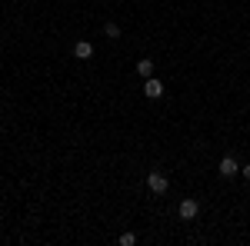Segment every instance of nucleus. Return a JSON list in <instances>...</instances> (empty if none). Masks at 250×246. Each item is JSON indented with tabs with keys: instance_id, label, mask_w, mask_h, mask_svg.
I'll return each instance as SVG.
<instances>
[{
	"instance_id": "f257e3e1",
	"label": "nucleus",
	"mask_w": 250,
	"mask_h": 246,
	"mask_svg": "<svg viewBox=\"0 0 250 246\" xmlns=\"http://www.w3.org/2000/svg\"><path fill=\"white\" fill-rule=\"evenodd\" d=\"M147 187H150V193H167V176L154 170L150 176H147Z\"/></svg>"
},
{
	"instance_id": "f03ea898",
	"label": "nucleus",
	"mask_w": 250,
	"mask_h": 246,
	"mask_svg": "<svg viewBox=\"0 0 250 246\" xmlns=\"http://www.w3.org/2000/svg\"><path fill=\"white\" fill-rule=\"evenodd\" d=\"M144 94L150 96V100L164 96V83H160V80H154V76H147V83H144Z\"/></svg>"
},
{
	"instance_id": "7ed1b4c3",
	"label": "nucleus",
	"mask_w": 250,
	"mask_h": 246,
	"mask_svg": "<svg viewBox=\"0 0 250 246\" xmlns=\"http://www.w3.org/2000/svg\"><path fill=\"white\" fill-rule=\"evenodd\" d=\"M197 209H200L197 200H184V203H180V220H193V216H197Z\"/></svg>"
},
{
	"instance_id": "20e7f679",
	"label": "nucleus",
	"mask_w": 250,
	"mask_h": 246,
	"mask_svg": "<svg viewBox=\"0 0 250 246\" xmlns=\"http://www.w3.org/2000/svg\"><path fill=\"white\" fill-rule=\"evenodd\" d=\"M233 173H240L237 160H233V156H224V160H220V176H233Z\"/></svg>"
},
{
	"instance_id": "39448f33",
	"label": "nucleus",
	"mask_w": 250,
	"mask_h": 246,
	"mask_svg": "<svg viewBox=\"0 0 250 246\" xmlns=\"http://www.w3.org/2000/svg\"><path fill=\"white\" fill-rule=\"evenodd\" d=\"M74 57H80V60L94 57V43H90V40H80L77 47H74Z\"/></svg>"
},
{
	"instance_id": "423d86ee",
	"label": "nucleus",
	"mask_w": 250,
	"mask_h": 246,
	"mask_svg": "<svg viewBox=\"0 0 250 246\" xmlns=\"http://www.w3.org/2000/svg\"><path fill=\"white\" fill-rule=\"evenodd\" d=\"M137 74L147 80V76L154 74V60H147V57H144V60H137Z\"/></svg>"
},
{
	"instance_id": "0eeeda50",
	"label": "nucleus",
	"mask_w": 250,
	"mask_h": 246,
	"mask_svg": "<svg viewBox=\"0 0 250 246\" xmlns=\"http://www.w3.org/2000/svg\"><path fill=\"white\" fill-rule=\"evenodd\" d=\"M134 243H137L134 233H124V236H120V246H134Z\"/></svg>"
},
{
	"instance_id": "6e6552de",
	"label": "nucleus",
	"mask_w": 250,
	"mask_h": 246,
	"mask_svg": "<svg viewBox=\"0 0 250 246\" xmlns=\"http://www.w3.org/2000/svg\"><path fill=\"white\" fill-rule=\"evenodd\" d=\"M107 37H120V27H117V23H107Z\"/></svg>"
},
{
	"instance_id": "1a4fd4ad",
	"label": "nucleus",
	"mask_w": 250,
	"mask_h": 246,
	"mask_svg": "<svg viewBox=\"0 0 250 246\" xmlns=\"http://www.w3.org/2000/svg\"><path fill=\"white\" fill-rule=\"evenodd\" d=\"M240 173H244V180L250 183V163H247V167H240Z\"/></svg>"
}]
</instances>
